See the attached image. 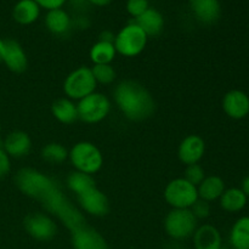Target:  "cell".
<instances>
[{"instance_id":"17","label":"cell","mask_w":249,"mask_h":249,"mask_svg":"<svg viewBox=\"0 0 249 249\" xmlns=\"http://www.w3.org/2000/svg\"><path fill=\"white\" fill-rule=\"evenodd\" d=\"M192 238L195 249H221L223 247L220 231L209 224H204L197 228Z\"/></svg>"},{"instance_id":"22","label":"cell","mask_w":249,"mask_h":249,"mask_svg":"<svg viewBox=\"0 0 249 249\" xmlns=\"http://www.w3.org/2000/svg\"><path fill=\"white\" fill-rule=\"evenodd\" d=\"M51 112L55 119L62 124H72L78 119L77 104L68 97H61L53 101Z\"/></svg>"},{"instance_id":"33","label":"cell","mask_w":249,"mask_h":249,"mask_svg":"<svg viewBox=\"0 0 249 249\" xmlns=\"http://www.w3.org/2000/svg\"><path fill=\"white\" fill-rule=\"evenodd\" d=\"M40 6V9H45L48 11L55 9H62L67 0H34Z\"/></svg>"},{"instance_id":"10","label":"cell","mask_w":249,"mask_h":249,"mask_svg":"<svg viewBox=\"0 0 249 249\" xmlns=\"http://www.w3.org/2000/svg\"><path fill=\"white\" fill-rule=\"evenodd\" d=\"M77 199L80 208L90 215L104 216L109 211L108 198L97 186L91 187L84 194L77 196Z\"/></svg>"},{"instance_id":"39","label":"cell","mask_w":249,"mask_h":249,"mask_svg":"<svg viewBox=\"0 0 249 249\" xmlns=\"http://www.w3.org/2000/svg\"><path fill=\"white\" fill-rule=\"evenodd\" d=\"M221 249H228V248H225V247H224V246H223V247H221Z\"/></svg>"},{"instance_id":"7","label":"cell","mask_w":249,"mask_h":249,"mask_svg":"<svg viewBox=\"0 0 249 249\" xmlns=\"http://www.w3.org/2000/svg\"><path fill=\"white\" fill-rule=\"evenodd\" d=\"M78 119L87 124L104 121L111 111V101L101 92H92L77 102Z\"/></svg>"},{"instance_id":"37","label":"cell","mask_w":249,"mask_h":249,"mask_svg":"<svg viewBox=\"0 0 249 249\" xmlns=\"http://www.w3.org/2000/svg\"><path fill=\"white\" fill-rule=\"evenodd\" d=\"M2 53H4V40L0 38V63L2 62Z\"/></svg>"},{"instance_id":"30","label":"cell","mask_w":249,"mask_h":249,"mask_svg":"<svg viewBox=\"0 0 249 249\" xmlns=\"http://www.w3.org/2000/svg\"><path fill=\"white\" fill-rule=\"evenodd\" d=\"M148 0H128L126 1V11L134 17V19L143 14L148 9Z\"/></svg>"},{"instance_id":"3","label":"cell","mask_w":249,"mask_h":249,"mask_svg":"<svg viewBox=\"0 0 249 249\" xmlns=\"http://www.w3.org/2000/svg\"><path fill=\"white\" fill-rule=\"evenodd\" d=\"M71 163L78 172L94 175L104 164V156L96 145L89 141L77 142L68 153Z\"/></svg>"},{"instance_id":"15","label":"cell","mask_w":249,"mask_h":249,"mask_svg":"<svg viewBox=\"0 0 249 249\" xmlns=\"http://www.w3.org/2000/svg\"><path fill=\"white\" fill-rule=\"evenodd\" d=\"M32 140L27 133L14 130L2 141V150L10 158H23L31 152Z\"/></svg>"},{"instance_id":"8","label":"cell","mask_w":249,"mask_h":249,"mask_svg":"<svg viewBox=\"0 0 249 249\" xmlns=\"http://www.w3.org/2000/svg\"><path fill=\"white\" fill-rule=\"evenodd\" d=\"M164 199L173 209H190L198 199V192L195 185L184 178L172 180L164 189Z\"/></svg>"},{"instance_id":"25","label":"cell","mask_w":249,"mask_h":249,"mask_svg":"<svg viewBox=\"0 0 249 249\" xmlns=\"http://www.w3.org/2000/svg\"><path fill=\"white\" fill-rule=\"evenodd\" d=\"M117 51L113 43L99 40L90 50V60L94 65H109L116 58Z\"/></svg>"},{"instance_id":"31","label":"cell","mask_w":249,"mask_h":249,"mask_svg":"<svg viewBox=\"0 0 249 249\" xmlns=\"http://www.w3.org/2000/svg\"><path fill=\"white\" fill-rule=\"evenodd\" d=\"M190 211L192 212L196 219H206L211 215V204L209 202L203 201V199L198 198L196 202H195L194 206L190 208Z\"/></svg>"},{"instance_id":"21","label":"cell","mask_w":249,"mask_h":249,"mask_svg":"<svg viewBox=\"0 0 249 249\" xmlns=\"http://www.w3.org/2000/svg\"><path fill=\"white\" fill-rule=\"evenodd\" d=\"M45 26L55 36H65L72 27V19L63 9L50 10L45 16Z\"/></svg>"},{"instance_id":"29","label":"cell","mask_w":249,"mask_h":249,"mask_svg":"<svg viewBox=\"0 0 249 249\" xmlns=\"http://www.w3.org/2000/svg\"><path fill=\"white\" fill-rule=\"evenodd\" d=\"M204 178H206V173H204V169L202 168V165H199L198 163L186 165L184 179L187 180L190 184L195 185V186L197 187L202 181H203Z\"/></svg>"},{"instance_id":"24","label":"cell","mask_w":249,"mask_h":249,"mask_svg":"<svg viewBox=\"0 0 249 249\" xmlns=\"http://www.w3.org/2000/svg\"><path fill=\"white\" fill-rule=\"evenodd\" d=\"M230 243L233 249H249V216L235 221L230 231Z\"/></svg>"},{"instance_id":"1","label":"cell","mask_w":249,"mask_h":249,"mask_svg":"<svg viewBox=\"0 0 249 249\" xmlns=\"http://www.w3.org/2000/svg\"><path fill=\"white\" fill-rule=\"evenodd\" d=\"M17 189L31 198L36 199L48 213L55 215L70 231L85 224L82 212L68 201L57 182L33 168H22L15 177Z\"/></svg>"},{"instance_id":"35","label":"cell","mask_w":249,"mask_h":249,"mask_svg":"<svg viewBox=\"0 0 249 249\" xmlns=\"http://www.w3.org/2000/svg\"><path fill=\"white\" fill-rule=\"evenodd\" d=\"M241 190L243 191V194L249 198V175L246 177L245 179L242 180V185H241Z\"/></svg>"},{"instance_id":"40","label":"cell","mask_w":249,"mask_h":249,"mask_svg":"<svg viewBox=\"0 0 249 249\" xmlns=\"http://www.w3.org/2000/svg\"><path fill=\"white\" fill-rule=\"evenodd\" d=\"M0 131H1V125H0Z\"/></svg>"},{"instance_id":"13","label":"cell","mask_w":249,"mask_h":249,"mask_svg":"<svg viewBox=\"0 0 249 249\" xmlns=\"http://www.w3.org/2000/svg\"><path fill=\"white\" fill-rule=\"evenodd\" d=\"M2 62L14 73H22L27 70L28 58L18 41L15 39H5Z\"/></svg>"},{"instance_id":"38","label":"cell","mask_w":249,"mask_h":249,"mask_svg":"<svg viewBox=\"0 0 249 249\" xmlns=\"http://www.w3.org/2000/svg\"><path fill=\"white\" fill-rule=\"evenodd\" d=\"M71 1L73 2V4H77V5H80V4H84L87 0H71Z\"/></svg>"},{"instance_id":"27","label":"cell","mask_w":249,"mask_h":249,"mask_svg":"<svg viewBox=\"0 0 249 249\" xmlns=\"http://www.w3.org/2000/svg\"><path fill=\"white\" fill-rule=\"evenodd\" d=\"M68 153L70 151L62 143L58 142H50L41 148V158L46 163L53 165L62 164L63 162H66L68 158Z\"/></svg>"},{"instance_id":"32","label":"cell","mask_w":249,"mask_h":249,"mask_svg":"<svg viewBox=\"0 0 249 249\" xmlns=\"http://www.w3.org/2000/svg\"><path fill=\"white\" fill-rule=\"evenodd\" d=\"M10 169H11V162H10V157L7 153L0 147V180L4 179L7 174H9Z\"/></svg>"},{"instance_id":"36","label":"cell","mask_w":249,"mask_h":249,"mask_svg":"<svg viewBox=\"0 0 249 249\" xmlns=\"http://www.w3.org/2000/svg\"><path fill=\"white\" fill-rule=\"evenodd\" d=\"M87 1L95 5V6H106V5H108L112 0H87Z\"/></svg>"},{"instance_id":"18","label":"cell","mask_w":249,"mask_h":249,"mask_svg":"<svg viewBox=\"0 0 249 249\" xmlns=\"http://www.w3.org/2000/svg\"><path fill=\"white\" fill-rule=\"evenodd\" d=\"M136 24L142 29L147 36H158L164 27V18L158 10L148 7L141 16L135 18Z\"/></svg>"},{"instance_id":"28","label":"cell","mask_w":249,"mask_h":249,"mask_svg":"<svg viewBox=\"0 0 249 249\" xmlns=\"http://www.w3.org/2000/svg\"><path fill=\"white\" fill-rule=\"evenodd\" d=\"M92 75L97 84L108 85L116 80V71L109 65H94L91 68Z\"/></svg>"},{"instance_id":"14","label":"cell","mask_w":249,"mask_h":249,"mask_svg":"<svg viewBox=\"0 0 249 249\" xmlns=\"http://www.w3.org/2000/svg\"><path fill=\"white\" fill-rule=\"evenodd\" d=\"M223 109L232 119L246 118L249 114V96L242 90H231L224 96Z\"/></svg>"},{"instance_id":"4","label":"cell","mask_w":249,"mask_h":249,"mask_svg":"<svg viewBox=\"0 0 249 249\" xmlns=\"http://www.w3.org/2000/svg\"><path fill=\"white\" fill-rule=\"evenodd\" d=\"M198 220L190 209H172L164 219V230L173 241L189 240L197 230Z\"/></svg>"},{"instance_id":"23","label":"cell","mask_w":249,"mask_h":249,"mask_svg":"<svg viewBox=\"0 0 249 249\" xmlns=\"http://www.w3.org/2000/svg\"><path fill=\"white\" fill-rule=\"evenodd\" d=\"M248 197L238 187L225 189L224 194L219 198L221 208L228 213H238L247 206Z\"/></svg>"},{"instance_id":"26","label":"cell","mask_w":249,"mask_h":249,"mask_svg":"<svg viewBox=\"0 0 249 249\" xmlns=\"http://www.w3.org/2000/svg\"><path fill=\"white\" fill-rule=\"evenodd\" d=\"M66 184H67L68 189L73 194H75V196H79V195L84 194L85 191L90 190L91 187L96 186V182H95V179L92 178V175L85 174V173L78 172V170L70 173Z\"/></svg>"},{"instance_id":"5","label":"cell","mask_w":249,"mask_h":249,"mask_svg":"<svg viewBox=\"0 0 249 249\" xmlns=\"http://www.w3.org/2000/svg\"><path fill=\"white\" fill-rule=\"evenodd\" d=\"M147 39L145 32L135 22H131L116 34L113 44L117 53L124 57H135L145 50Z\"/></svg>"},{"instance_id":"11","label":"cell","mask_w":249,"mask_h":249,"mask_svg":"<svg viewBox=\"0 0 249 249\" xmlns=\"http://www.w3.org/2000/svg\"><path fill=\"white\" fill-rule=\"evenodd\" d=\"M71 235L73 249H109L104 236L85 224L71 231Z\"/></svg>"},{"instance_id":"34","label":"cell","mask_w":249,"mask_h":249,"mask_svg":"<svg viewBox=\"0 0 249 249\" xmlns=\"http://www.w3.org/2000/svg\"><path fill=\"white\" fill-rule=\"evenodd\" d=\"M114 34L109 31H105L100 34V39L99 40H104V41H109V43H113L114 41Z\"/></svg>"},{"instance_id":"6","label":"cell","mask_w":249,"mask_h":249,"mask_svg":"<svg viewBox=\"0 0 249 249\" xmlns=\"http://www.w3.org/2000/svg\"><path fill=\"white\" fill-rule=\"evenodd\" d=\"M96 87L97 83L92 75L91 68L82 66L75 68L66 77L63 83V91L66 97L73 101H79L96 91Z\"/></svg>"},{"instance_id":"12","label":"cell","mask_w":249,"mask_h":249,"mask_svg":"<svg viewBox=\"0 0 249 249\" xmlns=\"http://www.w3.org/2000/svg\"><path fill=\"white\" fill-rule=\"evenodd\" d=\"M206 152V142L199 135H189L180 142L178 157L185 165L196 164L203 158Z\"/></svg>"},{"instance_id":"19","label":"cell","mask_w":249,"mask_h":249,"mask_svg":"<svg viewBox=\"0 0 249 249\" xmlns=\"http://www.w3.org/2000/svg\"><path fill=\"white\" fill-rule=\"evenodd\" d=\"M224 191H225V182L220 177H216V175L206 177L203 181L197 186L198 198L209 203L220 198Z\"/></svg>"},{"instance_id":"2","label":"cell","mask_w":249,"mask_h":249,"mask_svg":"<svg viewBox=\"0 0 249 249\" xmlns=\"http://www.w3.org/2000/svg\"><path fill=\"white\" fill-rule=\"evenodd\" d=\"M114 102L125 118L141 122L150 118L156 108L151 92L135 80H123L113 91Z\"/></svg>"},{"instance_id":"20","label":"cell","mask_w":249,"mask_h":249,"mask_svg":"<svg viewBox=\"0 0 249 249\" xmlns=\"http://www.w3.org/2000/svg\"><path fill=\"white\" fill-rule=\"evenodd\" d=\"M40 16V6L34 0H19L12 10V17L19 24H32Z\"/></svg>"},{"instance_id":"9","label":"cell","mask_w":249,"mask_h":249,"mask_svg":"<svg viewBox=\"0 0 249 249\" xmlns=\"http://www.w3.org/2000/svg\"><path fill=\"white\" fill-rule=\"evenodd\" d=\"M23 226L32 238L40 242L51 241L57 233V225L49 214L32 213L24 218Z\"/></svg>"},{"instance_id":"16","label":"cell","mask_w":249,"mask_h":249,"mask_svg":"<svg viewBox=\"0 0 249 249\" xmlns=\"http://www.w3.org/2000/svg\"><path fill=\"white\" fill-rule=\"evenodd\" d=\"M194 16L203 24H213L219 19L221 6L219 0H189Z\"/></svg>"}]
</instances>
